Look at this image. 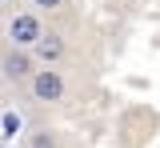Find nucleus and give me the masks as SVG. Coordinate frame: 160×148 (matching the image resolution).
<instances>
[{"instance_id":"f257e3e1","label":"nucleus","mask_w":160,"mask_h":148,"mask_svg":"<svg viewBox=\"0 0 160 148\" xmlns=\"http://www.w3.org/2000/svg\"><path fill=\"white\" fill-rule=\"evenodd\" d=\"M32 96L44 100V104H56L60 96H64V76H60L52 64H48L44 72H32Z\"/></svg>"},{"instance_id":"f03ea898","label":"nucleus","mask_w":160,"mask_h":148,"mask_svg":"<svg viewBox=\"0 0 160 148\" xmlns=\"http://www.w3.org/2000/svg\"><path fill=\"white\" fill-rule=\"evenodd\" d=\"M8 36H12V44L16 48H28V44H36V36H40V20L36 16H12V24H8Z\"/></svg>"},{"instance_id":"7ed1b4c3","label":"nucleus","mask_w":160,"mask_h":148,"mask_svg":"<svg viewBox=\"0 0 160 148\" xmlns=\"http://www.w3.org/2000/svg\"><path fill=\"white\" fill-rule=\"evenodd\" d=\"M0 68H4V76H8V80H28V76H32V56H28V52H20V48H12V52L4 56Z\"/></svg>"},{"instance_id":"20e7f679","label":"nucleus","mask_w":160,"mask_h":148,"mask_svg":"<svg viewBox=\"0 0 160 148\" xmlns=\"http://www.w3.org/2000/svg\"><path fill=\"white\" fill-rule=\"evenodd\" d=\"M32 48H36V56H40L44 64H56L60 56H64V40H60V36H44V32H40Z\"/></svg>"},{"instance_id":"39448f33","label":"nucleus","mask_w":160,"mask_h":148,"mask_svg":"<svg viewBox=\"0 0 160 148\" xmlns=\"http://www.w3.org/2000/svg\"><path fill=\"white\" fill-rule=\"evenodd\" d=\"M28 148H56V140H52L48 132H36V136L28 140Z\"/></svg>"},{"instance_id":"423d86ee","label":"nucleus","mask_w":160,"mask_h":148,"mask_svg":"<svg viewBox=\"0 0 160 148\" xmlns=\"http://www.w3.org/2000/svg\"><path fill=\"white\" fill-rule=\"evenodd\" d=\"M16 128H20V116H12V112H8V116H4V136H12Z\"/></svg>"},{"instance_id":"0eeeda50","label":"nucleus","mask_w":160,"mask_h":148,"mask_svg":"<svg viewBox=\"0 0 160 148\" xmlns=\"http://www.w3.org/2000/svg\"><path fill=\"white\" fill-rule=\"evenodd\" d=\"M32 4H36V8H60L64 0H32Z\"/></svg>"},{"instance_id":"6e6552de","label":"nucleus","mask_w":160,"mask_h":148,"mask_svg":"<svg viewBox=\"0 0 160 148\" xmlns=\"http://www.w3.org/2000/svg\"><path fill=\"white\" fill-rule=\"evenodd\" d=\"M0 148H4V144H0Z\"/></svg>"}]
</instances>
